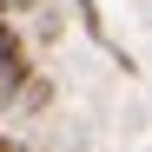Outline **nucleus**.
Wrapping results in <instances>:
<instances>
[{
	"label": "nucleus",
	"mask_w": 152,
	"mask_h": 152,
	"mask_svg": "<svg viewBox=\"0 0 152 152\" xmlns=\"http://www.w3.org/2000/svg\"><path fill=\"white\" fill-rule=\"evenodd\" d=\"M33 80H40V66H33V53H27V40H20L13 53H0V99H27Z\"/></svg>",
	"instance_id": "obj_1"
},
{
	"label": "nucleus",
	"mask_w": 152,
	"mask_h": 152,
	"mask_svg": "<svg viewBox=\"0 0 152 152\" xmlns=\"http://www.w3.org/2000/svg\"><path fill=\"white\" fill-rule=\"evenodd\" d=\"M46 99H53V80H46V73H40V80L27 86V99H20V106H46Z\"/></svg>",
	"instance_id": "obj_3"
},
{
	"label": "nucleus",
	"mask_w": 152,
	"mask_h": 152,
	"mask_svg": "<svg viewBox=\"0 0 152 152\" xmlns=\"http://www.w3.org/2000/svg\"><path fill=\"white\" fill-rule=\"evenodd\" d=\"M20 46V27H13V13H0V53H13Z\"/></svg>",
	"instance_id": "obj_4"
},
{
	"label": "nucleus",
	"mask_w": 152,
	"mask_h": 152,
	"mask_svg": "<svg viewBox=\"0 0 152 152\" xmlns=\"http://www.w3.org/2000/svg\"><path fill=\"white\" fill-rule=\"evenodd\" d=\"M13 13H46V0H7Z\"/></svg>",
	"instance_id": "obj_5"
},
{
	"label": "nucleus",
	"mask_w": 152,
	"mask_h": 152,
	"mask_svg": "<svg viewBox=\"0 0 152 152\" xmlns=\"http://www.w3.org/2000/svg\"><path fill=\"white\" fill-rule=\"evenodd\" d=\"M73 13H80V27L93 33V40H106V20H99V7H93V0H73ZM113 46V40H106Z\"/></svg>",
	"instance_id": "obj_2"
},
{
	"label": "nucleus",
	"mask_w": 152,
	"mask_h": 152,
	"mask_svg": "<svg viewBox=\"0 0 152 152\" xmlns=\"http://www.w3.org/2000/svg\"><path fill=\"white\" fill-rule=\"evenodd\" d=\"M0 152H27V145H20V139H13V132H0Z\"/></svg>",
	"instance_id": "obj_6"
}]
</instances>
